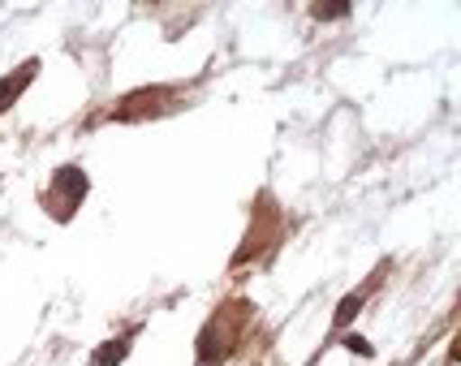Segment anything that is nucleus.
<instances>
[{
  "label": "nucleus",
  "mask_w": 461,
  "mask_h": 366,
  "mask_svg": "<svg viewBox=\"0 0 461 366\" xmlns=\"http://www.w3.org/2000/svg\"><path fill=\"white\" fill-rule=\"evenodd\" d=\"M250 327H255V306L246 302V298H229V302H221L199 332V345H194L199 366H224L241 345H246Z\"/></svg>",
  "instance_id": "f257e3e1"
},
{
  "label": "nucleus",
  "mask_w": 461,
  "mask_h": 366,
  "mask_svg": "<svg viewBox=\"0 0 461 366\" xmlns=\"http://www.w3.org/2000/svg\"><path fill=\"white\" fill-rule=\"evenodd\" d=\"M134 332H139V327H130V332H125V336H117V341H104V345L95 349L91 366H117V362H125V353H130V341H134Z\"/></svg>",
  "instance_id": "0eeeda50"
},
{
  "label": "nucleus",
  "mask_w": 461,
  "mask_h": 366,
  "mask_svg": "<svg viewBox=\"0 0 461 366\" xmlns=\"http://www.w3.org/2000/svg\"><path fill=\"white\" fill-rule=\"evenodd\" d=\"M380 276H384V267H380V272H375V276H371V281H366L362 289H354L349 298H341V306H337V315H332V327H345L349 319H354V315H358L362 306H366V293H371V289L380 285Z\"/></svg>",
  "instance_id": "423d86ee"
},
{
  "label": "nucleus",
  "mask_w": 461,
  "mask_h": 366,
  "mask_svg": "<svg viewBox=\"0 0 461 366\" xmlns=\"http://www.w3.org/2000/svg\"><path fill=\"white\" fill-rule=\"evenodd\" d=\"M285 237V216L281 207L272 203V194H259V207H255V220H250V233H246V242H241V250L233 254V267L250 263V259H259V254H267L272 245Z\"/></svg>",
  "instance_id": "20e7f679"
},
{
  "label": "nucleus",
  "mask_w": 461,
  "mask_h": 366,
  "mask_svg": "<svg viewBox=\"0 0 461 366\" xmlns=\"http://www.w3.org/2000/svg\"><path fill=\"white\" fill-rule=\"evenodd\" d=\"M35 74H40V61L31 57V61H22L14 74H5V78H0V117H5V112L22 100V91L35 82Z\"/></svg>",
  "instance_id": "39448f33"
},
{
  "label": "nucleus",
  "mask_w": 461,
  "mask_h": 366,
  "mask_svg": "<svg viewBox=\"0 0 461 366\" xmlns=\"http://www.w3.org/2000/svg\"><path fill=\"white\" fill-rule=\"evenodd\" d=\"M185 100V91L181 86H139V91H130V95H121L113 108H108V121H151V117H164V112H173L181 108Z\"/></svg>",
  "instance_id": "7ed1b4c3"
},
{
  "label": "nucleus",
  "mask_w": 461,
  "mask_h": 366,
  "mask_svg": "<svg viewBox=\"0 0 461 366\" xmlns=\"http://www.w3.org/2000/svg\"><path fill=\"white\" fill-rule=\"evenodd\" d=\"M86 190H91V177H86V168H78V164H60L57 173L48 177V185H43L40 203L43 211L52 216V220H74V211L82 207V199H86Z\"/></svg>",
  "instance_id": "f03ea898"
},
{
  "label": "nucleus",
  "mask_w": 461,
  "mask_h": 366,
  "mask_svg": "<svg viewBox=\"0 0 461 366\" xmlns=\"http://www.w3.org/2000/svg\"><path fill=\"white\" fill-rule=\"evenodd\" d=\"M345 13H349V4H315V9H311L315 22H337V18H345Z\"/></svg>",
  "instance_id": "6e6552de"
},
{
  "label": "nucleus",
  "mask_w": 461,
  "mask_h": 366,
  "mask_svg": "<svg viewBox=\"0 0 461 366\" xmlns=\"http://www.w3.org/2000/svg\"><path fill=\"white\" fill-rule=\"evenodd\" d=\"M345 349H349V353H358V358H371V353H375V349L366 345L362 336H349V341H345Z\"/></svg>",
  "instance_id": "1a4fd4ad"
}]
</instances>
